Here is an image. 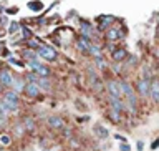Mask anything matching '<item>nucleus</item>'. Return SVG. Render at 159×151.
I'll list each match as a JSON object with an SVG mask.
<instances>
[{
	"instance_id": "4468645a",
	"label": "nucleus",
	"mask_w": 159,
	"mask_h": 151,
	"mask_svg": "<svg viewBox=\"0 0 159 151\" xmlns=\"http://www.w3.org/2000/svg\"><path fill=\"white\" fill-rule=\"evenodd\" d=\"M80 32H81V37L88 38L89 42H91V40H94V28L89 27L88 23H81V27H80Z\"/></svg>"
},
{
	"instance_id": "4be33fe9",
	"label": "nucleus",
	"mask_w": 159,
	"mask_h": 151,
	"mask_svg": "<svg viewBox=\"0 0 159 151\" xmlns=\"http://www.w3.org/2000/svg\"><path fill=\"white\" fill-rule=\"evenodd\" d=\"M10 141H12V139H10L8 134H0V144H3V146H8Z\"/></svg>"
},
{
	"instance_id": "1a4fd4ad",
	"label": "nucleus",
	"mask_w": 159,
	"mask_h": 151,
	"mask_svg": "<svg viewBox=\"0 0 159 151\" xmlns=\"http://www.w3.org/2000/svg\"><path fill=\"white\" fill-rule=\"evenodd\" d=\"M27 97L30 98H37L40 93H42V88H40L38 83H28L27 82V87H25V92H23Z\"/></svg>"
},
{
	"instance_id": "c756f323",
	"label": "nucleus",
	"mask_w": 159,
	"mask_h": 151,
	"mask_svg": "<svg viewBox=\"0 0 159 151\" xmlns=\"http://www.w3.org/2000/svg\"><path fill=\"white\" fill-rule=\"evenodd\" d=\"M121 151H131V148H129V144L123 143V144H121Z\"/></svg>"
},
{
	"instance_id": "9b49d317",
	"label": "nucleus",
	"mask_w": 159,
	"mask_h": 151,
	"mask_svg": "<svg viewBox=\"0 0 159 151\" xmlns=\"http://www.w3.org/2000/svg\"><path fill=\"white\" fill-rule=\"evenodd\" d=\"M151 100L154 105H159V78H152L151 80Z\"/></svg>"
},
{
	"instance_id": "c85d7f7f",
	"label": "nucleus",
	"mask_w": 159,
	"mask_h": 151,
	"mask_svg": "<svg viewBox=\"0 0 159 151\" xmlns=\"http://www.w3.org/2000/svg\"><path fill=\"white\" fill-rule=\"evenodd\" d=\"M30 8H33V10H40V8H42V3H30Z\"/></svg>"
},
{
	"instance_id": "f257e3e1",
	"label": "nucleus",
	"mask_w": 159,
	"mask_h": 151,
	"mask_svg": "<svg viewBox=\"0 0 159 151\" xmlns=\"http://www.w3.org/2000/svg\"><path fill=\"white\" fill-rule=\"evenodd\" d=\"M0 100H2L3 103H7L13 111H17V108L20 105V97H18V93L15 92V90H5V93L2 95Z\"/></svg>"
},
{
	"instance_id": "cd10ccee",
	"label": "nucleus",
	"mask_w": 159,
	"mask_h": 151,
	"mask_svg": "<svg viewBox=\"0 0 159 151\" xmlns=\"http://www.w3.org/2000/svg\"><path fill=\"white\" fill-rule=\"evenodd\" d=\"M157 148H159V138H157V139H154L152 144H151V149H157Z\"/></svg>"
},
{
	"instance_id": "0eeeda50",
	"label": "nucleus",
	"mask_w": 159,
	"mask_h": 151,
	"mask_svg": "<svg viewBox=\"0 0 159 151\" xmlns=\"http://www.w3.org/2000/svg\"><path fill=\"white\" fill-rule=\"evenodd\" d=\"M108 101H109V105H111V110H114V111L123 113L124 110H126V103H124V100H121V98L108 97Z\"/></svg>"
},
{
	"instance_id": "b1692460",
	"label": "nucleus",
	"mask_w": 159,
	"mask_h": 151,
	"mask_svg": "<svg viewBox=\"0 0 159 151\" xmlns=\"http://www.w3.org/2000/svg\"><path fill=\"white\" fill-rule=\"evenodd\" d=\"M18 30H20V27H18V23H10V27H8V32L10 33H15V32H18Z\"/></svg>"
},
{
	"instance_id": "f03ea898",
	"label": "nucleus",
	"mask_w": 159,
	"mask_h": 151,
	"mask_svg": "<svg viewBox=\"0 0 159 151\" xmlns=\"http://www.w3.org/2000/svg\"><path fill=\"white\" fill-rule=\"evenodd\" d=\"M136 93L139 98H146L151 95V80L148 78H139L136 82Z\"/></svg>"
},
{
	"instance_id": "2f4dec72",
	"label": "nucleus",
	"mask_w": 159,
	"mask_h": 151,
	"mask_svg": "<svg viewBox=\"0 0 159 151\" xmlns=\"http://www.w3.org/2000/svg\"><path fill=\"white\" fill-rule=\"evenodd\" d=\"M144 149V143L143 141H138V151H143Z\"/></svg>"
},
{
	"instance_id": "dca6fc26",
	"label": "nucleus",
	"mask_w": 159,
	"mask_h": 151,
	"mask_svg": "<svg viewBox=\"0 0 159 151\" xmlns=\"http://www.w3.org/2000/svg\"><path fill=\"white\" fill-rule=\"evenodd\" d=\"M93 131H96V134H98L99 138H108V134H109V133H108V130L104 128L103 125H99V123L93 126Z\"/></svg>"
},
{
	"instance_id": "2eb2a0df",
	"label": "nucleus",
	"mask_w": 159,
	"mask_h": 151,
	"mask_svg": "<svg viewBox=\"0 0 159 151\" xmlns=\"http://www.w3.org/2000/svg\"><path fill=\"white\" fill-rule=\"evenodd\" d=\"M25 87H27V80L18 77V78H15V85H13L12 90H15L17 93H20V92H25Z\"/></svg>"
},
{
	"instance_id": "7ed1b4c3",
	"label": "nucleus",
	"mask_w": 159,
	"mask_h": 151,
	"mask_svg": "<svg viewBox=\"0 0 159 151\" xmlns=\"http://www.w3.org/2000/svg\"><path fill=\"white\" fill-rule=\"evenodd\" d=\"M104 87H106L108 97H116V98H121L123 97L121 82H119V80H108V82L104 83Z\"/></svg>"
},
{
	"instance_id": "473e14b6",
	"label": "nucleus",
	"mask_w": 159,
	"mask_h": 151,
	"mask_svg": "<svg viewBox=\"0 0 159 151\" xmlns=\"http://www.w3.org/2000/svg\"><path fill=\"white\" fill-rule=\"evenodd\" d=\"M114 138H116V139H119V141H124V138H123V136H119V134H116Z\"/></svg>"
},
{
	"instance_id": "6ab92c4d",
	"label": "nucleus",
	"mask_w": 159,
	"mask_h": 151,
	"mask_svg": "<svg viewBox=\"0 0 159 151\" xmlns=\"http://www.w3.org/2000/svg\"><path fill=\"white\" fill-rule=\"evenodd\" d=\"M108 116H109V120H111L113 123H119V121H121V113L114 111V110H111V108H109V111H108Z\"/></svg>"
},
{
	"instance_id": "bb28decb",
	"label": "nucleus",
	"mask_w": 159,
	"mask_h": 151,
	"mask_svg": "<svg viewBox=\"0 0 159 151\" xmlns=\"http://www.w3.org/2000/svg\"><path fill=\"white\" fill-rule=\"evenodd\" d=\"M63 136L68 138V139H71V130H70V128L65 130V128H63Z\"/></svg>"
},
{
	"instance_id": "a211bd4d",
	"label": "nucleus",
	"mask_w": 159,
	"mask_h": 151,
	"mask_svg": "<svg viewBox=\"0 0 159 151\" xmlns=\"http://www.w3.org/2000/svg\"><path fill=\"white\" fill-rule=\"evenodd\" d=\"M89 55L94 58H103V53H101V48L98 47V45H93L91 43V48H89Z\"/></svg>"
},
{
	"instance_id": "f3484780",
	"label": "nucleus",
	"mask_w": 159,
	"mask_h": 151,
	"mask_svg": "<svg viewBox=\"0 0 159 151\" xmlns=\"http://www.w3.org/2000/svg\"><path fill=\"white\" fill-rule=\"evenodd\" d=\"M23 128L27 130V131H35V121H33V118H23Z\"/></svg>"
},
{
	"instance_id": "aec40b11",
	"label": "nucleus",
	"mask_w": 159,
	"mask_h": 151,
	"mask_svg": "<svg viewBox=\"0 0 159 151\" xmlns=\"http://www.w3.org/2000/svg\"><path fill=\"white\" fill-rule=\"evenodd\" d=\"M94 67H98L99 70H106L108 68V62L104 58H94Z\"/></svg>"
},
{
	"instance_id": "9d476101",
	"label": "nucleus",
	"mask_w": 159,
	"mask_h": 151,
	"mask_svg": "<svg viewBox=\"0 0 159 151\" xmlns=\"http://www.w3.org/2000/svg\"><path fill=\"white\" fill-rule=\"evenodd\" d=\"M47 125L50 130H63L65 128V120L60 116H48Z\"/></svg>"
},
{
	"instance_id": "6e6552de",
	"label": "nucleus",
	"mask_w": 159,
	"mask_h": 151,
	"mask_svg": "<svg viewBox=\"0 0 159 151\" xmlns=\"http://www.w3.org/2000/svg\"><path fill=\"white\" fill-rule=\"evenodd\" d=\"M114 17H111V15H101V17H98V28L99 30H104V32H106V30H109L111 28V23L114 22Z\"/></svg>"
},
{
	"instance_id": "20e7f679",
	"label": "nucleus",
	"mask_w": 159,
	"mask_h": 151,
	"mask_svg": "<svg viewBox=\"0 0 159 151\" xmlns=\"http://www.w3.org/2000/svg\"><path fill=\"white\" fill-rule=\"evenodd\" d=\"M37 55L42 57V58H45L47 62H55L57 57H58L57 50H55L53 47H48V45H40L38 50H37Z\"/></svg>"
},
{
	"instance_id": "f8f14e48",
	"label": "nucleus",
	"mask_w": 159,
	"mask_h": 151,
	"mask_svg": "<svg viewBox=\"0 0 159 151\" xmlns=\"http://www.w3.org/2000/svg\"><path fill=\"white\" fill-rule=\"evenodd\" d=\"M128 57H129V53L126 52V48H119V47L111 53V58H113L114 63H121V62H124Z\"/></svg>"
},
{
	"instance_id": "393cba45",
	"label": "nucleus",
	"mask_w": 159,
	"mask_h": 151,
	"mask_svg": "<svg viewBox=\"0 0 159 151\" xmlns=\"http://www.w3.org/2000/svg\"><path fill=\"white\" fill-rule=\"evenodd\" d=\"M8 63L10 65H17V67H23V62H20L17 58H8Z\"/></svg>"
},
{
	"instance_id": "39448f33",
	"label": "nucleus",
	"mask_w": 159,
	"mask_h": 151,
	"mask_svg": "<svg viewBox=\"0 0 159 151\" xmlns=\"http://www.w3.org/2000/svg\"><path fill=\"white\" fill-rule=\"evenodd\" d=\"M15 78L17 77H13V73L10 72L7 67H3L2 70H0V83H2L5 88H13Z\"/></svg>"
},
{
	"instance_id": "423d86ee",
	"label": "nucleus",
	"mask_w": 159,
	"mask_h": 151,
	"mask_svg": "<svg viewBox=\"0 0 159 151\" xmlns=\"http://www.w3.org/2000/svg\"><path fill=\"white\" fill-rule=\"evenodd\" d=\"M123 35H124V33H123L118 27H111L109 30H106V32H104V38H106V42L111 43V42H118V40L121 38Z\"/></svg>"
},
{
	"instance_id": "ddd939ff",
	"label": "nucleus",
	"mask_w": 159,
	"mask_h": 151,
	"mask_svg": "<svg viewBox=\"0 0 159 151\" xmlns=\"http://www.w3.org/2000/svg\"><path fill=\"white\" fill-rule=\"evenodd\" d=\"M76 48L80 50V52H83V53H89L91 42H89L88 38H84V37H80V38L76 40Z\"/></svg>"
},
{
	"instance_id": "72a5a7b5",
	"label": "nucleus",
	"mask_w": 159,
	"mask_h": 151,
	"mask_svg": "<svg viewBox=\"0 0 159 151\" xmlns=\"http://www.w3.org/2000/svg\"><path fill=\"white\" fill-rule=\"evenodd\" d=\"M3 52H5V50H3V45H2V43H0V53H2V55H3Z\"/></svg>"
},
{
	"instance_id": "a878e982",
	"label": "nucleus",
	"mask_w": 159,
	"mask_h": 151,
	"mask_svg": "<svg viewBox=\"0 0 159 151\" xmlns=\"http://www.w3.org/2000/svg\"><path fill=\"white\" fill-rule=\"evenodd\" d=\"M70 146H71V148H75V149H76V148H80V146H81V144H80L78 141H76V139H70Z\"/></svg>"
},
{
	"instance_id": "f704fd0d",
	"label": "nucleus",
	"mask_w": 159,
	"mask_h": 151,
	"mask_svg": "<svg viewBox=\"0 0 159 151\" xmlns=\"http://www.w3.org/2000/svg\"><path fill=\"white\" fill-rule=\"evenodd\" d=\"M2 67H3V65H2V62H0V70H2Z\"/></svg>"
},
{
	"instance_id": "412c9836",
	"label": "nucleus",
	"mask_w": 159,
	"mask_h": 151,
	"mask_svg": "<svg viewBox=\"0 0 159 151\" xmlns=\"http://www.w3.org/2000/svg\"><path fill=\"white\" fill-rule=\"evenodd\" d=\"M38 85H40V88H43V90H50V88H52V83H50L48 78H42V77H40Z\"/></svg>"
},
{
	"instance_id": "5701e85b",
	"label": "nucleus",
	"mask_w": 159,
	"mask_h": 151,
	"mask_svg": "<svg viewBox=\"0 0 159 151\" xmlns=\"http://www.w3.org/2000/svg\"><path fill=\"white\" fill-rule=\"evenodd\" d=\"M126 60H128V65H133V67L138 65V57H134V55H129Z\"/></svg>"
},
{
	"instance_id": "7c9ffc66",
	"label": "nucleus",
	"mask_w": 159,
	"mask_h": 151,
	"mask_svg": "<svg viewBox=\"0 0 159 151\" xmlns=\"http://www.w3.org/2000/svg\"><path fill=\"white\" fill-rule=\"evenodd\" d=\"M113 70H114L116 73H119V72H121V67H119V63H114V65H113Z\"/></svg>"
},
{
	"instance_id": "c9c22d12",
	"label": "nucleus",
	"mask_w": 159,
	"mask_h": 151,
	"mask_svg": "<svg viewBox=\"0 0 159 151\" xmlns=\"http://www.w3.org/2000/svg\"><path fill=\"white\" fill-rule=\"evenodd\" d=\"M157 35H159V25H157Z\"/></svg>"
}]
</instances>
